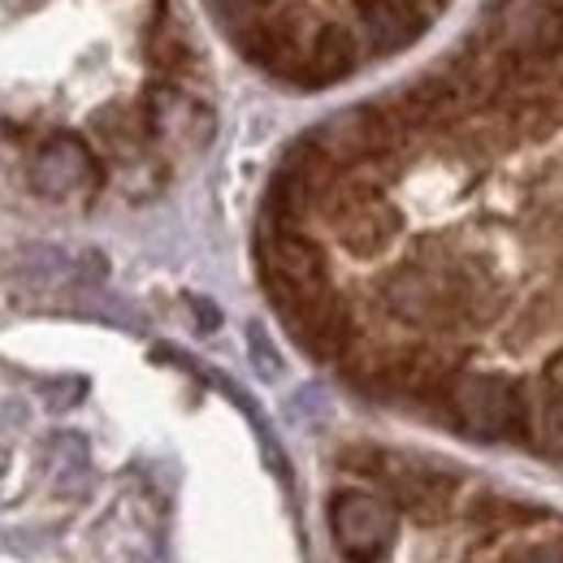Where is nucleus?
Masks as SVG:
<instances>
[{
    "instance_id": "f257e3e1",
    "label": "nucleus",
    "mask_w": 563,
    "mask_h": 563,
    "mask_svg": "<svg viewBox=\"0 0 563 563\" xmlns=\"http://www.w3.org/2000/svg\"><path fill=\"white\" fill-rule=\"evenodd\" d=\"M230 44L295 87H330L417 44L451 0H205Z\"/></svg>"
},
{
    "instance_id": "f03ea898",
    "label": "nucleus",
    "mask_w": 563,
    "mask_h": 563,
    "mask_svg": "<svg viewBox=\"0 0 563 563\" xmlns=\"http://www.w3.org/2000/svg\"><path fill=\"white\" fill-rule=\"evenodd\" d=\"M395 507L377 494L339 490L330 503V533L347 563H382L395 547Z\"/></svg>"
},
{
    "instance_id": "7ed1b4c3",
    "label": "nucleus",
    "mask_w": 563,
    "mask_h": 563,
    "mask_svg": "<svg viewBox=\"0 0 563 563\" xmlns=\"http://www.w3.org/2000/svg\"><path fill=\"white\" fill-rule=\"evenodd\" d=\"M31 183L44 196H70L78 187H96L100 183V161L91 156V147L78 135H57L44 143V152L31 165Z\"/></svg>"
},
{
    "instance_id": "20e7f679",
    "label": "nucleus",
    "mask_w": 563,
    "mask_h": 563,
    "mask_svg": "<svg viewBox=\"0 0 563 563\" xmlns=\"http://www.w3.org/2000/svg\"><path fill=\"white\" fill-rule=\"evenodd\" d=\"M507 563H563V547H520V551H511V560Z\"/></svg>"
}]
</instances>
